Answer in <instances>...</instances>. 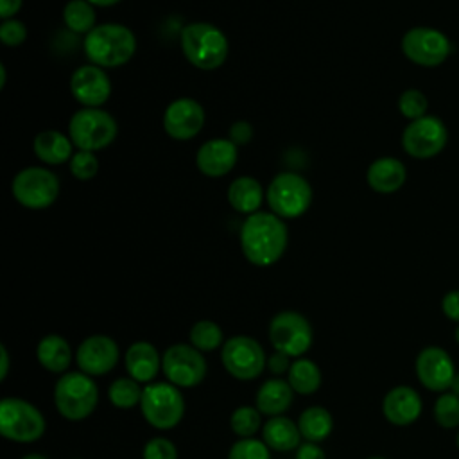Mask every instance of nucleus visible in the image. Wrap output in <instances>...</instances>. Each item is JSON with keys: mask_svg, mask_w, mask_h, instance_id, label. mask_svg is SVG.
Instances as JSON below:
<instances>
[{"mask_svg": "<svg viewBox=\"0 0 459 459\" xmlns=\"http://www.w3.org/2000/svg\"><path fill=\"white\" fill-rule=\"evenodd\" d=\"M240 249L246 260L256 267L276 264L289 246V228L285 221L273 212H256L247 215L238 233Z\"/></svg>", "mask_w": 459, "mask_h": 459, "instance_id": "nucleus-1", "label": "nucleus"}, {"mask_svg": "<svg viewBox=\"0 0 459 459\" xmlns=\"http://www.w3.org/2000/svg\"><path fill=\"white\" fill-rule=\"evenodd\" d=\"M82 50L91 65L104 70L120 68L133 59L136 52V36L124 23H99L82 38Z\"/></svg>", "mask_w": 459, "mask_h": 459, "instance_id": "nucleus-2", "label": "nucleus"}, {"mask_svg": "<svg viewBox=\"0 0 459 459\" xmlns=\"http://www.w3.org/2000/svg\"><path fill=\"white\" fill-rule=\"evenodd\" d=\"M179 45L185 59L197 70L221 68L230 54L226 34L210 22H192L181 29Z\"/></svg>", "mask_w": 459, "mask_h": 459, "instance_id": "nucleus-3", "label": "nucleus"}, {"mask_svg": "<svg viewBox=\"0 0 459 459\" xmlns=\"http://www.w3.org/2000/svg\"><path fill=\"white\" fill-rule=\"evenodd\" d=\"M99 403V389L93 377L82 371L63 373L54 385V405L68 421H81L91 416Z\"/></svg>", "mask_w": 459, "mask_h": 459, "instance_id": "nucleus-4", "label": "nucleus"}, {"mask_svg": "<svg viewBox=\"0 0 459 459\" xmlns=\"http://www.w3.org/2000/svg\"><path fill=\"white\" fill-rule=\"evenodd\" d=\"M66 134L77 151L97 152L115 142L118 124L115 117L102 108H81L70 117Z\"/></svg>", "mask_w": 459, "mask_h": 459, "instance_id": "nucleus-5", "label": "nucleus"}, {"mask_svg": "<svg viewBox=\"0 0 459 459\" xmlns=\"http://www.w3.org/2000/svg\"><path fill=\"white\" fill-rule=\"evenodd\" d=\"M312 186L298 172L283 170L276 174L265 188V201L269 212L285 219L301 217L312 204Z\"/></svg>", "mask_w": 459, "mask_h": 459, "instance_id": "nucleus-6", "label": "nucleus"}, {"mask_svg": "<svg viewBox=\"0 0 459 459\" xmlns=\"http://www.w3.org/2000/svg\"><path fill=\"white\" fill-rule=\"evenodd\" d=\"M140 411L151 427L158 430L174 429L185 416L183 393L170 382H151L143 387Z\"/></svg>", "mask_w": 459, "mask_h": 459, "instance_id": "nucleus-7", "label": "nucleus"}, {"mask_svg": "<svg viewBox=\"0 0 459 459\" xmlns=\"http://www.w3.org/2000/svg\"><path fill=\"white\" fill-rule=\"evenodd\" d=\"M59 178L47 167L30 165L22 169L11 181V194L18 204L29 210H45L59 197Z\"/></svg>", "mask_w": 459, "mask_h": 459, "instance_id": "nucleus-8", "label": "nucleus"}, {"mask_svg": "<svg viewBox=\"0 0 459 459\" xmlns=\"http://www.w3.org/2000/svg\"><path fill=\"white\" fill-rule=\"evenodd\" d=\"M47 429L45 416L30 402L16 396L0 402V434L14 443H34Z\"/></svg>", "mask_w": 459, "mask_h": 459, "instance_id": "nucleus-9", "label": "nucleus"}, {"mask_svg": "<svg viewBox=\"0 0 459 459\" xmlns=\"http://www.w3.org/2000/svg\"><path fill=\"white\" fill-rule=\"evenodd\" d=\"M400 48L412 65L436 68L441 66L452 54V41L439 29L418 25L402 36Z\"/></svg>", "mask_w": 459, "mask_h": 459, "instance_id": "nucleus-10", "label": "nucleus"}, {"mask_svg": "<svg viewBox=\"0 0 459 459\" xmlns=\"http://www.w3.org/2000/svg\"><path fill=\"white\" fill-rule=\"evenodd\" d=\"M269 342L276 351L287 353L290 359L303 357L314 341L310 321L296 310H281L269 321Z\"/></svg>", "mask_w": 459, "mask_h": 459, "instance_id": "nucleus-11", "label": "nucleus"}, {"mask_svg": "<svg viewBox=\"0 0 459 459\" xmlns=\"http://www.w3.org/2000/svg\"><path fill=\"white\" fill-rule=\"evenodd\" d=\"M161 371L167 382L178 385L179 389H190L204 380L208 364L203 357V351L192 344L176 342L163 351Z\"/></svg>", "mask_w": 459, "mask_h": 459, "instance_id": "nucleus-12", "label": "nucleus"}, {"mask_svg": "<svg viewBox=\"0 0 459 459\" xmlns=\"http://www.w3.org/2000/svg\"><path fill=\"white\" fill-rule=\"evenodd\" d=\"M224 369L237 380H255L267 366L262 344L249 335H233L221 348Z\"/></svg>", "mask_w": 459, "mask_h": 459, "instance_id": "nucleus-13", "label": "nucleus"}, {"mask_svg": "<svg viewBox=\"0 0 459 459\" xmlns=\"http://www.w3.org/2000/svg\"><path fill=\"white\" fill-rule=\"evenodd\" d=\"M448 143V129L439 117L425 115L411 120L402 131V149L416 160L437 156Z\"/></svg>", "mask_w": 459, "mask_h": 459, "instance_id": "nucleus-14", "label": "nucleus"}, {"mask_svg": "<svg viewBox=\"0 0 459 459\" xmlns=\"http://www.w3.org/2000/svg\"><path fill=\"white\" fill-rule=\"evenodd\" d=\"M206 113L199 100L192 97H179L172 100L163 111V129L178 142L195 138L204 127Z\"/></svg>", "mask_w": 459, "mask_h": 459, "instance_id": "nucleus-15", "label": "nucleus"}, {"mask_svg": "<svg viewBox=\"0 0 459 459\" xmlns=\"http://www.w3.org/2000/svg\"><path fill=\"white\" fill-rule=\"evenodd\" d=\"M111 79L97 65H81L70 75V93L82 108H102L111 97Z\"/></svg>", "mask_w": 459, "mask_h": 459, "instance_id": "nucleus-16", "label": "nucleus"}, {"mask_svg": "<svg viewBox=\"0 0 459 459\" xmlns=\"http://www.w3.org/2000/svg\"><path fill=\"white\" fill-rule=\"evenodd\" d=\"M416 377L420 384L436 393H445L450 389V384L455 377V366L446 350L439 346L423 348L414 362Z\"/></svg>", "mask_w": 459, "mask_h": 459, "instance_id": "nucleus-17", "label": "nucleus"}, {"mask_svg": "<svg viewBox=\"0 0 459 459\" xmlns=\"http://www.w3.org/2000/svg\"><path fill=\"white\" fill-rule=\"evenodd\" d=\"M120 351L115 339L109 335H90L86 337L75 351V362L79 371L90 377L108 375L118 362Z\"/></svg>", "mask_w": 459, "mask_h": 459, "instance_id": "nucleus-18", "label": "nucleus"}, {"mask_svg": "<svg viewBox=\"0 0 459 459\" xmlns=\"http://www.w3.org/2000/svg\"><path fill=\"white\" fill-rule=\"evenodd\" d=\"M238 160V147L230 138L206 140L195 152V167L206 178L230 174Z\"/></svg>", "mask_w": 459, "mask_h": 459, "instance_id": "nucleus-19", "label": "nucleus"}, {"mask_svg": "<svg viewBox=\"0 0 459 459\" xmlns=\"http://www.w3.org/2000/svg\"><path fill=\"white\" fill-rule=\"evenodd\" d=\"M421 409V398L411 385H394L385 393L382 400L384 418L396 427H407L414 423L420 418Z\"/></svg>", "mask_w": 459, "mask_h": 459, "instance_id": "nucleus-20", "label": "nucleus"}, {"mask_svg": "<svg viewBox=\"0 0 459 459\" xmlns=\"http://www.w3.org/2000/svg\"><path fill=\"white\" fill-rule=\"evenodd\" d=\"M407 181L403 161L394 156H380L373 160L366 170V183L377 194H394Z\"/></svg>", "mask_w": 459, "mask_h": 459, "instance_id": "nucleus-21", "label": "nucleus"}, {"mask_svg": "<svg viewBox=\"0 0 459 459\" xmlns=\"http://www.w3.org/2000/svg\"><path fill=\"white\" fill-rule=\"evenodd\" d=\"M124 364L131 378L136 382H151L161 369V355L154 344L149 341H136L133 342L126 355H124Z\"/></svg>", "mask_w": 459, "mask_h": 459, "instance_id": "nucleus-22", "label": "nucleus"}, {"mask_svg": "<svg viewBox=\"0 0 459 459\" xmlns=\"http://www.w3.org/2000/svg\"><path fill=\"white\" fill-rule=\"evenodd\" d=\"M292 400L294 389L290 387V384L281 377H273L258 387L255 394V407L262 414L273 418L281 416L290 407Z\"/></svg>", "mask_w": 459, "mask_h": 459, "instance_id": "nucleus-23", "label": "nucleus"}, {"mask_svg": "<svg viewBox=\"0 0 459 459\" xmlns=\"http://www.w3.org/2000/svg\"><path fill=\"white\" fill-rule=\"evenodd\" d=\"M32 151H34L36 158L45 165L68 163L75 152L70 136L61 131H56V129L39 131L34 136Z\"/></svg>", "mask_w": 459, "mask_h": 459, "instance_id": "nucleus-24", "label": "nucleus"}, {"mask_svg": "<svg viewBox=\"0 0 459 459\" xmlns=\"http://www.w3.org/2000/svg\"><path fill=\"white\" fill-rule=\"evenodd\" d=\"M230 206L242 213V215H253L260 212V206L265 199V190L262 188L260 181L253 176H238L235 178L226 192Z\"/></svg>", "mask_w": 459, "mask_h": 459, "instance_id": "nucleus-25", "label": "nucleus"}, {"mask_svg": "<svg viewBox=\"0 0 459 459\" xmlns=\"http://www.w3.org/2000/svg\"><path fill=\"white\" fill-rule=\"evenodd\" d=\"M36 359L39 366L50 373H66L72 364V348L68 341L57 333L45 335L36 346Z\"/></svg>", "mask_w": 459, "mask_h": 459, "instance_id": "nucleus-26", "label": "nucleus"}, {"mask_svg": "<svg viewBox=\"0 0 459 459\" xmlns=\"http://www.w3.org/2000/svg\"><path fill=\"white\" fill-rule=\"evenodd\" d=\"M264 443L274 452H289L296 450L301 443V432L298 423H294L287 416H273L262 427Z\"/></svg>", "mask_w": 459, "mask_h": 459, "instance_id": "nucleus-27", "label": "nucleus"}, {"mask_svg": "<svg viewBox=\"0 0 459 459\" xmlns=\"http://www.w3.org/2000/svg\"><path fill=\"white\" fill-rule=\"evenodd\" d=\"M298 429L301 432V437L310 443H321L325 441L333 429V418L328 409L321 405L307 407L299 418H298Z\"/></svg>", "mask_w": 459, "mask_h": 459, "instance_id": "nucleus-28", "label": "nucleus"}, {"mask_svg": "<svg viewBox=\"0 0 459 459\" xmlns=\"http://www.w3.org/2000/svg\"><path fill=\"white\" fill-rule=\"evenodd\" d=\"M63 23L75 36H86L97 23V11L88 0H68L63 7Z\"/></svg>", "mask_w": 459, "mask_h": 459, "instance_id": "nucleus-29", "label": "nucleus"}, {"mask_svg": "<svg viewBox=\"0 0 459 459\" xmlns=\"http://www.w3.org/2000/svg\"><path fill=\"white\" fill-rule=\"evenodd\" d=\"M321 369L319 366L305 357L292 360L287 373V382L298 394H314L321 387Z\"/></svg>", "mask_w": 459, "mask_h": 459, "instance_id": "nucleus-30", "label": "nucleus"}, {"mask_svg": "<svg viewBox=\"0 0 459 459\" xmlns=\"http://www.w3.org/2000/svg\"><path fill=\"white\" fill-rule=\"evenodd\" d=\"M142 394H143V387L140 385V382H136L131 377H120L113 380L108 387V398L111 405L118 409H133L140 405Z\"/></svg>", "mask_w": 459, "mask_h": 459, "instance_id": "nucleus-31", "label": "nucleus"}, {"mask_svg": "<svg viewBox=\"0 0 459 459\" xmlns=\"http://www.w3.org/2000/svg\"><path fill=\"white\" fill-rule=\"evenodd\" d=\"M188 337H190V344L199 351H213L217 348H222L224 344V335L221 326L210 319H201L194 323Z\"/></svg>", "mask_w": 459, "mask_h": 459, "instance_id": "nucleus-32", "label": "nucleus"}, {"mask_svg": "<svg viewBox=\"0 0 459 459\" xmlns=\"http://www.w3.org/2000/svg\"><path fill=\"white\" fill-rule=\"evenodd\" d=\"M262 425V412L256 407H237L230 416V427L238 437H253Z\"/></svg>", "mask_w": 459, "mask_h": 459, "instance_id": "nucleus-33", "label": "nucleus"}, {"mask_svg": "<svg viewBox=\"0 0 459 459\" xmlns=\"http://www.w3.org/2000/svg\"><path fill=\"white\" fill-rule=\"evenodd\" d=\"M432 414L436 423L443 429L459 427V396L450 391L441 393V396L434 403Z\"/></svg>", "mask_w": 459, "mask_h": 459, "instance_id": "nucleus-34", "label": "nucleus"}, {"mask_svg": "<svg viewBox=\"0 0 459 459\" xmlns=\"http://www.w3.org/2000/svg\"><path fill=\"white\" fill-rule=\"evenodd\" d=\"M396 106H398L400 115L411 122V120H416V118H421L427 115L429 99L421 90L407 88L400 93Z\"/></svg>", "mask_w": 459, "mask_h": 459, "instance_id": "nucleus-35", "label": "nucleus"}, {"mask_svg": "<svg viewBox=\"0 0 459 459\" xmlns=\"http://www.w3.org/2000/svg\"><path fill=\"white\" fill-rule=\"evenodd\" d=\"M99 167H100V163H99L97 152H91V151H75L68 161L70 174L77 181L93 179L99 174Z\"/></svg>", "mask_w": 459, "mask_h": 459, "instance_id": "nucleus-36", "label": "nucleus"}, {"mask_svg": "<svg viewBox=\"0 0 459 459\" xmlns=\"http://www.w3.org/2000/svg\"><path fill=\"white\" fill-rule=\"evenodd\" d=\"M228 459H271V448L264 439L240 437L231 445Z\"/></svg>", "mask_w": 459, "mask_h": 459, "instance_id": "nucleus-37", "label": "nucleus"}, {"mask_svg": "<svg viewBox=\"0 0 459 459\" xmlns=\"http://www.w3.org/2000/svg\"><path fill=\"white\" fill-rule=\"evenodd\" d=\"M142 457L143 459H178V448L170 439L163 436H156L143 445Z\"/></svg>", "mask_w": 459, "mask_h": 459, "instance_id": "nucleus-38", "label": "nucleus"}, {"mask_svg": "<svg viewBox=\"0 0 459 459\" xmlns=\"http://www.w3.org/2000/svg\"><path fill=\"white\" fill-rule=\"evenodd\" d=\"M27 25L18 18L2 20L0 23V41L5 47H18L27 39Z\"/></svg>", "mask_w": 459, "mask_h": 459, "instance_id": "nucleus-39", "label": "nucleus"}, {"mask_svg": "<svg viewBox=\"0 0 459 459\" xmlns=\"http://www.w3.org/2000/svg\"><path fill=\"white\" fill-rule=\"evenodd\" d=\"M228 138L238 147V145H246L251 142L253 138V126L247 120H237L230 126L228 129Z\"/></svg>", "mask_w": 459, "mask_h": 459, "instance_id": "nucleus-40", "label": "nucleus"}, {"mask_svg": "<svg viewBox=\"0 0 459 459\" xmlns=\"http://www.w3.org/2000/svg\"><path fill=\"white\" fill-rule=\"evenodd\" d=\"M290 364H292V360H290V357H289L287 353L274 350V353H271V355L267 357V366H265V368H267L274 377H281V375H287V373H289Z\"/></svg>", "mask_w": 459, "mask_h": 459, "instance_id": "nucleus-41", "label": "nucleus"}, {"mask_svg": "<svg viewBox=\"0 0 459 459\" xmlns=\"http://www.w3.org/2000/svg\"><path fill=\"white\" fill-rule=\"evenodd\" d=\"M441 310L446 316V319L459 323V289H452L443 296Z\"/></svg>", "mask_w": 459, "mask_h": 459, "instance_id": "nucleus-42", "label": "nucleus"}, {"mask_svg": "<svg viewBox=\"0 0 459 459\" xmlns=\"http://www.w3.org/2000/svg\"><path fill=\"white\" fill-rule=\"evenodd\" d=\"M294 459H326V454L317 443L305 441L296 448V457Z\"/></svg>", "mask_w": 459, "mask_h": 459, "instance_id": "nucleus-43", "label": "nucleus"}, {"mask_svg": "<svg viewBox=\"0 0 459 459\" xmlns=\"http://www.w3.org/2000/svg\"><path fill=\"white\" fill-rule=\"evenodd\" d=\"M23 0H0V18L9 20L22 9Z\"/></svg>", "mask_w": 459, "mask_h": 459, "instance_id": "nucleus-44", "label": "nucleus"}, {"mask_svg": "<svg viewBox=\"0 0 459 459\" xmlns=\"http://www.w3.org/2000/svg\"><path fill=\"white\" fill-rule=\"evenodd\" d=\"M0 351H2V373H0V378L4 380L7 377V371H9V353H7V348L4 344L0 346Z\"/></svg>", "mask_w": 459, "mask_h": 459, "instance_id": "nucleus-45", "label": "nucleus"}, {"mask_svg": "<svg viewBox=\"0 0 459 459\" xmlns=\"http://www.w3.org/2000/svg\"><path fill=\"white\" fill-rule=\"evenodd\" d=\"M91 5H95V7H111V5H115V4H118L120 0H88Z\"/></svg>", "mask_w": 459, "mask_h": 459, "instance_id": "nucleus-46", "label": "nucleus"}, {"mask_svg": "<svg viewBox=\"0 0 459 459\" xmlns=\"http://www.w3.org/2000/svg\"><path fill=\"white\" fill-rule=\"evenodd\" d=\"M448 391L459 396V371L455 373V377H454V380H452V384H450V389H448Z\"/></svg>", "mask_w": 459, "mask_h": 459, "instance_id": "nucleus-47", "label": "nucleus"}, {"mask_svg": "<svg viewBox=\"0 0 459 459\" xmlns=\"http://www.w3.org/2000/svg\"><path fill=\"white\" fill-rule=\"evenodd\" d=\"M5 81H7V72H5V65L0 63V88H5Z\"/></svg>", "mask_w": 459, "mask_h": 459, "instance_id": "nucleus-48", "label": "nucleus"}, {"mask_svg": "<svg viewBox=\"0 0 459 459\" xmlns=\"http://www.w3.org/2000/svg\"><path fill=\"white\" fill-rule=\"evenodd\" d=\"M22 459H48V457L43 454H38V452H30V454H25Z\"/></svg>", "mask_w": 459, "mask_h": 459, "instance_id": "nucleus-49", "label": "nucleus"}, {"mask_svg": "<svg viewBox=\"0 0 459 459\" xmlns=\"http://www.w3.org/2000/svg\"><path fill=\"white\" fill-rule=\"evenodd\" d=\"M454 339H455V342L459 344V325H457V328H455V332H454Z\"/></svg>", "mask_w": 459, "mask_h": 459, "instance_id": "nucleus-50", "label": "nucleus"}, {"mask_svg": "<svg viewBox=\"0 0 459 459\" xmlns=\"http://www.w3.org/2000/svg\"><path fill=\"white\" fill-rule=\"evenodd\" d=\"M455 445H457V448H459V430H457V434H455Z\"/></svg>", "mask_w": 459, "mask_h": 459, "instance_id": "nucleus-51", "label": "nucleus"}, {"mask_svg": "<svg viewBox=\"0 0 459 459\" xmlns=\"http://www.w3.org/2000/svg\"><path fill=\"white\" fill-rule=\"evenodd\" d=\"M368 459H385V457H380V455H373V457H368Z\"/></svg>", "mask_w": 459, "mask_h": 459, "instance_id": "nucleus-52", "label": "nucleus"}, {"mask_svg": "<svg viewBox=\"0 0 459 459\" xmlns=\"http://www.w3.org/2000/svg\"><path fill=\"white\" fill-rule=\"evenodd\" d=\"M74 459H81V457H74Z\"/></svg>", "mask_w": 459, "mask_h": 459, "instance_id": "nucleus-53", "label": "nucleus"}]
</instances>
